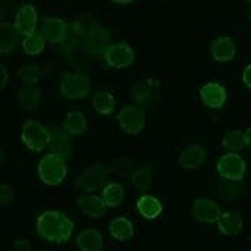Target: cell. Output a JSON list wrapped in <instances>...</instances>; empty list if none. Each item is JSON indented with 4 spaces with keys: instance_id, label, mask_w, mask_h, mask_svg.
Wrapping results in <instances>:
<instances>
[{
    "instance_id": "1",
    "label": "cell",
    "mask_w": 251,
    "mask_h": 251,
    "mask_svg": "<svg viewBox=\"0 0 251 251\" xmlns=\"http://www.w3.org/2000/svg\"><path fill=\"white\" fill-rule=\"evenodd\" d=\"M37 233L42 239L52 244H65L74 230V222L67 214L48 210L37 217Z\"/></svg>"
},
{
    "instance_id": "2",
    "label": "cell",
    "mask_w": 251,
    "mask_h": 251,
    "mask_svg": "<svg viewBox=\"0 0 251 251\" xmlns=\"http://www.w3.org/2000/svg\"><path fill=\"white\" fill-rule=\"evenodd\" d=\"M37 174L45 185H50V187L59 185L65 180L68 174L67 160L60 157L59 154H54V152L45 154L37 165Z\"/></svg>"
},
{
    "instance_id": "3",
    "label": "cell",
    "mask_w": 251,
    "mask_h": 251,
    "mask_svg": "<svg viewBox=\"0 0 251 251\" xmlns=\"http://www.w3.org/2000/svg\"><path fill=\"white\" fill-rule=\"evenodd\" d=\"M91 91V80L82 73L65 71L62 73L60 80V94L65 99L80 100L85 99Z\"/></svg>"
},
{
    "instance_id": "4",
    "label": "cell",
    "mask_w": 251,
    "mask_h": 251,
    "mask_svg": "<svg viewBox=\"0 0 251 251\" xmlns=\"http://www.w3.org/2000/svg\"><path fill=\"white\" fill-rule=\"evenodd\" d=\"M22 142L31 151L40 152L48 145H51V133L37 121H25L22 126Z\"/></svg>"
},
{
    "instance_id": "5",
    "label": "cell",
    "mask_w": 251,
    "mask_h": 251,
    "mask_svg": "<svg viewBox=\"0 0 251 251\" xmlns=\"http://www.w3.org/2000/svg\"><path fill=\"white\" fill-rule=\"evenodd\" d=\"M216 170L217 174L228 182H241L245 177L247 163L236 152H228V154H224L217 160Z\"/></svg>"
},
{
    "instance_id": "6",
    "label": "cell",
    "mask_w": 251,
    "mask_h": 251,
    "mask_svg": "<svg viewBox=\"0 0 251 251\" xmlns=\"http://www.w3.org/2000/svg\"><path fill=\"white\" fill-rule=\"evenodd\" d=\"M117 122L126 134L136 136L145 128V113L136 105H126L119 111Z\"/></svg>"
},
{
    "instance_id": "7",
    "label": "cell",
    "mask_w": 251,
    "mask_h": 251,
    "mask_svg": "<svg viewBox=\"0 0 251 251\" xmlns=\"http://www.w3.org/2000/svg\"><path fill=\"white\" fill-rule=\"evenodd\" d=\"M108 174H110V168L105 163H94V165H90L83 170L80 177L77 179V185L83 191L91 194L105 183Z\"/></svg>"
},
{
    "instance_id": "8",
    "label": "cell",
    "mask_w": 251,
    "mask_h": 251,
    "mask_svg": "<svg viewBox=\"0 0 251 251\" xmlns=\"http://www.w3.org/2000/svg\"><path fill=\"white\" fill-rule=\"evenodd\" d=\"M103 59L108 67L111 68H128L134 63V50L126 43H111L110 48L106 50Z\"/></svg>"
},
{
    "instance_id": "9",
    "label": "cell",
    "mask_w": 251,
    "mask_h": 251,
    "mask_svg": "<svg viewBox=\"0 0 251 251\" xmlns=\"http://www.w3.org/2000/svg\"><path fill=\"white\" fill-rule=\"evenodd\" d=\"M221 214L219 203L213 199H196L191 205V216L201 224H214L219 221Z\"/></svg>"
},
{
    "instance_id": "10",
    "label": "cell",
    "mask_w": 251,
    "mask_h": 251,
    "mask_svg": "<svg viewBox=\"0 0 251 251\" xmlns=\"http://www.w3.org/2000/svg\"><path fill=\"white\" fill-rule=\"evenodd\" d=\"M37 19H39L37 11L32 5L20 6L16 14V20H14V26L19 34L25 36V37L29 34H34L36 28H37Z\"/></svg>"
},
{
    "instance_id": "11",
    "label": "cell",
    "mask_w": 251,
    "mask_h": 251,
    "mask_svg": "<svg viewBox=\"0 0 251 251\" xmlns=\"http://www.w3.org/2000/svg\"><path fill=\"white\" fill-rule=\"evenodd\" d=\"M68 34V24L60 17H45L42 24V36L50 43H62Z\"/></svg>"
},
{
    "instance_id": "12",
    "label": "cell",
    "mask_w": 251,
    "mask_h": 251,
    "mask_svg": "<svg viewBox=\"0 0 251 251\" xmlns=\"http://www.w3.org/2000/svg\"><path fill=\"white\" fill-rule=\"evenodd\" d=\"M201 99L208 108L221 110L226 102V91L221 83L208 82L201 88Z\"/></svg>"
},
{
    "instance_id": "13",
    "label": "cell",
    "mask_w": 251,
    "mask_h": 251,
    "mask_svg": "<svg viewBox=\"0 0 251 251\" xmlns=\"http://www.w3.org/2000/svg\"><path fill=\"white\" fill-rule=\"evenodd\" d=\"M83 40H85L86 48L91 52V56H96V57H103L106 50L110 48V36H108V31L102 28L100 25L94 31H91Z\"/></svg>"
},
{
    "instance_id": "14",
    "label": "cell",
    "mask_w": 251,
    "mask_h": 251,
    "mask_svg": "<svg viewBox=\"0 0 251 251\" xmlns=\"http://www.w3.org/2000/svg\"><path fill=\"white\" fill-rule=\"evenodd\" d=\"M77 206L82 210V213L93 219H100L106 213V206L102 201V198L96 194H82L77 198Z\"/></svg>"
},
{
    "instance_id": "15",
    "label": "cell",
    "mask_w": 251,
    "mask_h": 251,
    "mask_svg": "<svg viewBox=\"0 0 251 251\" xmlns=\"http://www.w3.org/2000/svg\"><path fill=\"white\" fill-rule=\"evenodd\" d=\"M205 159H206V150L199 144H193L180 152L179 165L183 170H196L202 165Z\"/></svg>"
},
{
    "instance_id": "16",
    "label": "cell",
    "mask_w": 251,
    "mask_h": 251,
    "mask_svg": "<svg viewBox=\"0 0 251 251\" xmlns=\"http://www.w3.org/2000/svg\"><path fill=\"white\" fill-rule=\"evenodd\" d=\"M210 51H211V56L216 62H230L234 59L236 56V43L231 37H219L216 39L211 47H210Z\"/></svg>"
},
{
    "instance_id": "17",
    "label": "cell",
    "mask_w": 251,
    "mask_h": 251,
    "mask_svg": "<svg viewBox=\"0 0 251 251\" xmlns=\"http://www.w3.org/2000/svg\"><path fill=\"white\" fill-rule=\"evenodd\" d=\"M75 245L80 251H102L103 250V237L102 233L96 228H86L75 237Z\"/></svg>"
},
{
    "instance_id": "18",
    "label": "cell",
    "mask_w": 251,
    "mask_h": 251,
    "mask_svg": "<svg viewBox=\"0 0 251 251\" xmlns=\"http://www.w3.org/2000/svg\"><path fill=\"white\" fill-rule=\"evenodd\" d=\"M137 211L142 217H145V219H157V217L162 214V210H163V206L160 203V201L156 198V196H152V194H144V196H140L137 203Z\"/></svg>"
},
{
    "instance_id": "19",
    "label": "cell",
    "mask_w": 251,
    "mask_h": 251,
    "mask_svg": "<svg viewBox=\"0 0 251 251\" xmlns=\"http://www.w3.org/2000/svg\"><path fill=\"white\" fill-rule=\"evenodd\" d=\"M242 226H244V221H242V216L236 213V211H226L222 213L219 221H217V228L219 231L225 236H236L242 231Z\"/></svg>"
},
{
    "instance_id": "20",
    "label": "cell",
    "mask_w": 251,
    "mask_h": 251,
    "mask_svg": "<svg viewBox=\"0 0 251 251\" xmlns=\"http://www.w3.org/2000/svg\"><path fill=\"white\" fill-rule=\"evenodd\" d=\"M19 45V32L14 25L0 22V54H8Z\"/></svg>"
},
{
    "instance_id": "21",
    "label": "cell",
    "mask_w": 251,
    "mask_h": 251,
    "mask_svg": "<svg viewBox=\"0 0 251 251\" xmlns=\"http://www.w3.org/2000/svg\"><path fill=\"white\" fill-rule=\"evenodd\" d=\"M42 93L36 86H26L24 85L17 93V102L25 111H36L40 103Z\"/></svg>"
},
{
    "instance_id": "22",
    "label": "cell",
    "mask_w": 251,
    "mask_h": 251,
    "mask_svg": "<svg viewBox=\"0 0 251 251\" xmlns=\"http://www.w3.org/2000/svg\"><path fill=\"white\" fill-rule=\"evenodd\" d=\"M110 233L116 241L126 242L134 236V225L126 217H116L110 222Z\"/></svg>"
},
{
    "instance_id": "23",
    "label": "cell",
    "mask_w": 251,
    "mask_h": 251,
    "mask_svg": "<svg viewBox=\"0 0 251 251\" xmlns=\"http://www.w3.org/2000/svg\"><path fill=\"white\" fill-rule=\"evenodd\" d=\"M156 90H157V86H156L154 79L142 80L133 86V100L140 105H147L154 99Z\"/></svg>"
},
{
    "instance_id": "24",
    "label": "cell",
    "mask_w": 251,
    "mask_h": 251,
    "mask_svg": "<svg viewBox=\"0 0 251 251\" xmlns=\"http://www.w3.org/2000/svg\"><path fill=\"white\" fill-rule=\"evenodd\" d=\"M88 128V121L83 113L80 111H71L67 114L63 121V131L70 136H79L83 134Z\"/></svg>"
},
{
    "instance_id": "25",
    "label": "cell",
    "mask_w": 251,
    "mask_h": 251,
    "mask_svg": "<svg viewBox=\"0 0 251 251\" xmlns=\"http://www.w3.org/2000/svg\"><path fill=\"white\" fill-rule=\"evenodd\" d=\"M125 199V188L121 183H108L102 191V201L106 208H119Z\"/></svg>"
},
{
    "instance_id": "26",
    "label": "cell",
    "mask_w": 251,
    "mask_h": 251,
    "mask_svg": "<svg viewBox=\"0 0 251 251\" xmlns=\"http://www.w3.org/2000/svg\"><path fill=\"white\" fill-rule=\"evenodd\" d=\"M97 26H99V24H97L96 17L90 13H83V14L77 16V19L71 24V28L75 32V36L80 37V39H85Z\"/></svg>"
},
{
    "instance_id": "27",
    "label": "cell",
    "mask_w": 251,
    "mask_h": 251,
    "mask_svg": "<svg viewBox=\"0 0 251 251\" xmlns=\"http://www.w3.org/2000/svg\"><path fill=\"white\" fill-rule=\"evenodd\" d=\"M93 108L99 114H111L116 110V99L111 93L108 91H97L93 96Z\"/></svg>"
},
{
    "instance_id": "28",
    "label": "cell",
    "mask_w": 251,
    "mask_h": 251,
    "mask_svg": "<svg viewBox=\"0 0 251 251\" xmlns=\"http://www.w3.org/2000/svg\"><path fill=\"white\" fill-rule=\"evenodd\" d=\"M51 148L54 154H59L60 157H63L65 160L70 159L71 154H73V140L70 139V134H67L63 131V133H56L51 139Z\"/></svg>"
},
{
    "instance_id": "29",
    "label": "cell",
    "mask_w": 251,
    "mask_h": 251,
    "mask_svg": "<svg viewBox=\"0 0 251 251\" xmlns=\"http://www.w3.org/2000/svg\"><path fill=\"white\" fill-rule=\"evenodd\" d=\"M222 147L228 152H237V151H241L245 147L244 133H242L241 129L228 131V133H225L224 137H222Z\"/></svg>"
},
{
    "instance_id": "30",
    "label": "cell",
    "mask_w": 251,
    "mask_h": 251,
    "mask_svg": "<svg viewBox=\"0 0 251 251\" xmlns=\"http://www.w3.org/2000/svg\"><path fill=\"white\" fill-rule=\"evenodd\" d=\"M22 48H24V51L28 56H39V54H42V51L45 50V37L39 34V32L29 34L22 42Z\"/></svg>"
},
{
    "instance_id": "31",
    "label": "cell",
    "mask_w": 251,
    "mask_h": 251,
    "mask_svg": "<svg viewBox=\"0 0 251 251\" xmlns=\"http://www.w3.org/2000/svg\"><path fill=\"white\" fill-rule=\"evenodd\" d=\"M17 75H19L20 82L24 85L36 86V83L42 77V71L39 70V67H36V65H24V67L19 70Z\"/></svg>"
},
{
    "instance_id": "32",
    "label": "cell",
    "mask_w": 251,
    "mask_h": 251,
    "mask_svg": "<svg viewBox=\"0 0 251 251\" xmlns=\"http://www.w3.org/2000/svg\"><path fill=\"white\" fill-rule=\"evenodd\" d=\"M131 182H133L136 190L147 191L151 187V182H152V173H151V170L147 168V167L139 168L137 171L133 173V176H131Z\"/></svg>"
},
{
    "instance_id": "33",
    "label": "cell",
    "mask_w": 251,
    "mask_h": 251,
    "mask_svg": "<svg viewBox=\"0 0 251 251\" xmlns=\"http://www.w3.org/2000/svg\"><path fill=\"white\" fill-rule=\"evenodd\" d=\"M14 188L8 183L0 185V206H6L14 201Z\"/></svg>"
},
{
    "instance_id": "34",
    "label": "cell",
    "mask_w": 251,
    "mask_h": 251,
    "mask_svg": "<svg viewBox=\"0 0 251 251\" xmlns=\"http://www.w3.org/2000/svg\"><path fill=\"white\" fill-rule=\"evenodd\" d=\"M8 80H9V73H8V68L5 67L3 63H0V91H2L5 86L8 85Z\"/></svg>"
},
{
    "instance_id": "35",
    "label": "cell",
    "mask_w": 251,
    "mask_h": 251,
    "mask_svg": "<svg viewBox=\"0 0 251 251\" xmlns=\"http://www.w3.org/2000/svg\"><path fill=\"white\" fill-rule=\"evenodd\" d=\"M29 248H31V244L26 241V239H19V241H16L13 245V251H28Z\"/></svg>"
},
{
    "instance_id": "36",
    "label": "cell",
    "mask_w": 251,
    "mask_h": 251,
    "mask_svg": "<svg viewBox=\"0 0 251 251\" xmlns=\"http://www.w3.org/2000/svg\"><path fill=\"white\" fill-rule=\"evenodd\" d=\"M242 82L251 90V63L247 65V68H245L244 73H242Z\"/></svg>"
},
{
    "instance_id": "37",
    "label": "cell",
    "mask_w": 251,
    "mask_h": 251,
    "mask_svg": "<svg viewBox=\"0 0 251 251\" xmlns=\"http://www.w3.org/2000/svg\"><path fill=\"white\" fill-rule=\"evenodd\" d=\"M244 142H245V145L248 148H251V126H248L247 131L244 133Z\"/></svg>"
},
{
    "instance_id": "38",
    "label": "cell",
    "mask_w": 251,
    "mask_h": 251,
    "mask_svg": "<svg viewBox=\"0 0 251 251\" xmlns=\"http://www.w3.org/2000/svg\"><path fill=\"white\" fill-rule=\"evenodd\" d=\"M2 162H3V151L0 150V165H2Z\"/></svg>"
},
{
    "instance_id": "39",
    "label": "cell",
    "mask_w": 251,
    "mask_h": 251,
    "mask_svg": "<svg viewBox=\"0 0 251 251\" xmlns=\"http://www.w3.org/2000/svg\"><path fill=\"white\" fill-rule=\"evenodd\" d=\"M248 251H251V250H248Z\"/></svg>"
},
{
    "instance_id": "40",
    "label": "cell",
    "mask_w": 251,
    "mask_h": 251,
    "mask_svg": "<svg viewBox=\"0 0 251 251\" xmlns=\"http://www.w3.org/2000/svg\"><path fill=\"white\" fill-rule=\"evenodd\" d=\"M250 17H251V14H250Z\"/></svg>"
}]
</instances>
